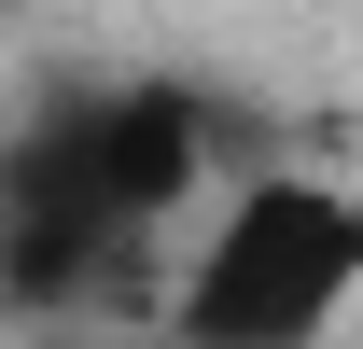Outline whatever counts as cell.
Instances as JSON below:
<instances>
[{
	"label": "cell",
	"mask_w": 363,
	"mask_h": 349,
	"mask_svg": "<svg viewBox=\"0 0 363 349\" xmlns=\"http://www.w3.org/2000/svg\"><path fill=\"white\" fill-rule=\"evenodd\" d=\"M210 168V112L182 84H84L0 154V294L70 307L98 265L154 238Z\"/></svg>",
	"instance_id": "1"
},
{
	"label": "cell",
	"mask_w": 363,
	"mask_h": 349,
	"mask_svg": "<svg viewBox=\"0 0 363 349\" xmlns=\"http://www.w3.org/2000/svg\"><path fill=\"white\" fill-rule=\"evenodd\" d=\"M363 307V182L252 168L168 279V349H335Z\"/></svg>",
	"instance_id": "2"
},
{
	"label": "cell",
	"mask_w": 363,
	"mask_h": 349,
	"mask_svg": "<svg viewBox=\"0 0 363 349\" xmlns=\"http://www.w3.org/2000/svg\"><path fill=\"white\" fill-rule=\"evenodd\" d=\"M0 14H28V0H0Z\"/></svg>",
	"instance_id": "3"
}]
</instances>
